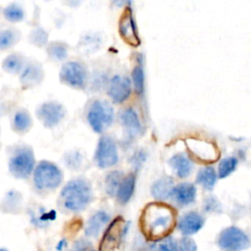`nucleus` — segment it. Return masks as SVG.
<instances>
[{"instance_id": "obj_1", "label": "nucleus", "mask_w": 251, "mask_h": 251, "mask_svg": "<svg viewBox=\"0 0 251 251\" xmlns=\"http://www.w3.org/2000/svg\"><path fill=\"white\" fill-rule=\"evenodd\" d=\"M176 209L163 202L148 203L139 217V226L144 236L158 241L169 236L176 226Z\"/></svg>"}, {"instance_id": "obj_2", "label": "nucleus", "mask_w": 251, "mask_h": 251, "mask_svg": "<svg viewBox=\"0 0 251 251\" xmlns=\"http://www.w3.org/2000/svg\"><path fill=\"white\" fill-rule=\"evenodd\" d=\"M59 200L66 210L79 212L92 200L91 185L84 178L72 179L61 190Z\"/></svg>"}, {"instance_id": "obj_3", "label": "nucleus", "mask_w": 251, "mask_h": 251, "mask_svg": "<svg viewBox=\"0 0 251 251\" xmlns=\"http://www.w3.org/2000/svg\"><path fill=\"white\" fill-rule=\"evenodd\" d=\"M8 168L17 178H27L35 168V157L32 148L25 143L15 144L10 151Z\"/></svg>"}, {"instance_id": "obj_4", "label": "nucleus", "mask_w": 251, "mask_h": 251, "mask_svg": "<svg viewBox=\"0 0 251 251\" xmlns=\"http://www.w3.org/2000/svg\"><path fill=\"white\" fill-rule=\"evenodd\" d=\"M115 111L110 102L104 99L92 100L86 111V121L96 133H103L114 122Z\"/></svg>"}, {"instance_id": "obj_5", "label": "nucleus", "mask_w": 251, "mask_h": 251, "mask_svg": "<svg viewBox=\"0 0 251 251\" xmlns=\"http://www.w3.org/2000/svg\"><path fill=\"white\" fill-rule=\"evenodd\" d=\"M63 180L60 168L47 160L40 161L33 170V183L38 190H53Z\"/></svg>"}, {"instance_id": "obj_6", "label": "nucleus", "mask_w": 251, "mask_h": 251, "mask_svg": "<svg viewBox=\"0 0 251 251\" xmlns=\"http://www.w3.org/2000/svg\"><path fill=\"white\" fill-rule=\"evenodd\" d=\"M60 82L76 90H83L88 81L85 66L78 61H67L59 72Z\"/></svg>"}, {"instance_id": "obj_7", "label": "nucleus", "mask_w": 251, "mask_h": 251, "mask_svg": "<svg viewBox=\"0 0 251 251\" xmlns=\"http://www.w3.org/2000/svg\"><path fill=\"white\" fill-rule=\"evenodd\" d=\"M67 115L66 107L55 100L41 103L35 110V116L46 128H54L63 122Z\"/></svg>"}, {"instance_id": "obj_8", "label": "nucleus", "mask_w": 251, "mask_h": 251, "mask_svg": "<svg viewBox=\"0 0 251 251\" xmlns=\"http://www.w3.org/2000/svg\"><path fill=\"white\" fill-rule=\"evenodd\" d=\"M218 245L223 251H243L250 246V239L239 227L228 226L220 233Z\"/></svg>"}, {"instance_id": "obj_9", "label": "nucleus", "mask_w": 251, "mask_h": 251, "mask_svg": "<svg viewBox=\"0 0 251 251\" xmlns=\"http://www.w3.org/2000/svg\"><path fill=\"white\" fill-rule=\"evenodd\" d=\"M127 225L122 216L116 217L107 226L99 243V251H116L126 234Z\"/></svg>"}, {"instance_id": "obj_10", "label": "nucleus", "mask_w": 251, "mask_h": 251, "mask_svg": "<svg viewBox=\"0 0 251 251\" xmlns=\"http://www.w3.org/2000/svg\"><path fill=\"white\" fill-rule=\"evenodd\" d=\"M94 161L101 169L113 167L119 161V153L116 141L110 135H102L97 143Z\"/></svg>"}, {"instance_id": "obj_11", "label": "nucleus", "mask_w": 251, "mask_h": 251, "mask_svg": "<svg viewBox=\"0 0 251 251\" xmlns=\"http://www.w3.org/2000/svg\"><path fill=\"white\" fill-rule=\"evenodd\" d=\"M186 146L190 155L198 162L211 164L219 159V149L217 145L211 141L198 138H188L186 140Z\"/></svg>"}, {"instance_id": "obj_12", "label": "nucleus", "mask_w": 251, "mask_h": 251, "mask_svg": "<svg viewBox=\"0 0 251 251\" xmlns=\"http://www.w3.org/2000/svg\"><path fill=\"white\" fill-rule=\"evenodd\" d=\"M131 89V80L127 76L115 75L108 82L107 94L114 103L122 104L129 98Z\"/></svg>"}, {"instance_id": "obj_13", "label": "nucleus", "mask_w": 251, "mask_h": 251, "mask_svg": "<svg viewBox=\"0 0 251 251\" xmlns=\"http://www.w3.org/2000/svg\"><path fill=\"white\" fill-rule=\"evenodd\" d=\"M20 82L24 89H29L37 86L43 81L44 71L42 65L34 60H26L22 72L20 73Z\"/></svg>"}, {"instance_id": "obj_14", "label": "nucleus", "mask_w": 251, "mask_h": 251, "mask_svg": "<svg viewBox=\"0 0 251 251\" xmlns=\"http://www.w3.org/2000/svg\"><path fill=\"white\" fill-rule=\"evenodd\" d=\"M119 32L121 37L131 46H138L140 43L135 22L130 8H126L119 22Z\"/></svg>"}, {"instance_id": "obj_15", "label": "nucleus", "mask_w": 251, "mask_h": 251, "mask_svg": "<svg viewBox=\"0 0 251 251\" xmlns=\"http://www.w3.org/2000/svg\"><path fill=\"white\" fill-rule=\"evenodd\" d=\"M119 120L128 138H135L140 134H142L143 132L142 123L139 119L138 114L133 108L131 107L125 108L120 113Z\"/></svg>"}, {"instance_id": "obj_16", "label": "nucleus", "mask_w": 251, "mask_h": 251, "mask_svg": "<svg viewBox=\"0 0 251 251\" xmlns=\"http://www.w3.org/2000/svg\"><path fill=\"white\" fill-rule=\"evenodd\" d=\"M204 225L203 217L197 212L191 211L184 214L179 222L178 228L184 235H191L199 231Z\"/></svg>"}, {"instance_id": "obj_17", "label": "nucleus", "mask_w": 251, "mask_h": 251, "mask_svg": "<svg viewBox=\"0 0 251 251\" xmlns=\"http://www.w3.org/2000/svg\"><path fill=\"white\" fill-rule=\"evenodd\" d=\"M32 126V118L26 109L20 108L14 113L11 120V128L14 132L24 135L31 129Z\"/></svg>"}, {"instance_id": "obj_18", "label": "nucleus", "mask_w": 251, "mask_h": 251, "mask_svg": "<svg viewBox=\"0 0 251 251\" xmlns=\"http://www.w3.org/2000/svg\"><path fill=\"white\" fill-rule=\"evenodd\" d=\"M174 200L180 206L189 205L196 197V187L190 182H181L174 186L172 195Z\"/></svg>"}, {"instance_id": "obj_19", "label": "nucleus", "mask_w": 251, "mask_h": 251, "mask_svg": "<svg viewBox=\"0 0 251 251\" xmlns=\"http://www.w3.org/2000/svg\"><path fill=\"white\" fill-rule=\"evenodd\" d=\"M169 164L174 169L176 175L180 178L187 177L192 171V163L190 159L182 153H178L171 157Z\"/></svg>"}, {"instance_id": "obj_20", "label": "nucleus", "mask_w": 251, "mask_h": 251, "mask_svg": "<svg viewBox=\"0 0 251 251\" xmlns=\"http://www.w3.org/2000/svg\"><path fill=\"white\" fill-rule=\"evenodd\" d=\"M26 62L25 57L18 52L11 53L2 61V69L9 75H20L25 64Z\"/></svg>"}, {"instance_id": "obj_21", "label": "nucleus", "mask_w": 251, "mask_h": 251, "mask_svg": "<svg viewBox=\"0 0 251 251\" xmlns=\"http://www.w3.org/2000/svg\"><path fill=\"white\" fill-rule=\"evenodd\" d=\"M174 180L169 176H164L156 180L151 186V194L157 200H165L172 195Z\"/></svg>"}, {"instance_id": "obj_22", "label": "nucleus", "mask_w": 251, "mask_h": 251, "mask_svg": "<svg viewBox=\"0 0 251 251\" xmlns=\"http://www.w3.org/2000/svg\"><path fill=\"white\" fill-rule=\"evenodd\" d=\"M110 217L104 211L96 212L87 222L85 227V235L95 237L99 234L101 228L109 222Z\"/></svg>"}, {"instance_id": "obj_23", "label": "nucleus", "mask_w": 251, "mask_h": 251, "mask_svg": "<svg viewBox=\"0 0 251 251\" xmlns=\"http://www.w3.org/2000/svg\"><path fill=\"white\" fill-rule=\"evenodd\" d=\"M134 187H135V175L131 173L124 176L116 195L118 198V201L121 204L127 203L133 194Z\"/></svg>"}, {"instance_id": "obj_24", "label": "nucleus", "mask_w": 251, "mask_h": 251, "mask_svg": "<svg viewBox=\"0 0 251 251\" xmlns=\"http://www.w3.org/2000/svg\"><path fill=\"white\" fill-rule=\"evenodd\" d=\"M21 40V31L15 27H7L0 30V51L12 49Z\"/></svg>"}, {"instance_id": "obj_25", "label": "nucleus", "mask_w": 251, "mask_h": 251, "mask_svg": "<svg viewBox=\"0 0 251 251\" xmlns=\"http://www.w3.org/2000/svg\"><path fill=\"white\" fill-rule=\"evenodd\" d=\"M46 53L51 61L63 62L68 58V46L65 42L52 41L47 44Z\"/></svg>"}, {"instance_id": "obj_26", "label": "nucleus", "mask_w": 251, "mask_h": 251, "mask_svg": "<svg viewBox=\"0 0 251 251\" xmlns=\"http://www.w3.org/2000/svg\"><path fill=\"white\" fill-rule=\"evenodd\" d=\"M196 182L202 185L205 189L212 190L217 182V173L215 169L211 166H207L199 170L196 176Z\"/></svg>"}, {"instance_id": "obj_27", "label": "nucleus", "mask_w": 251, "mask_h": 251, "mask_svg": "<svg viewBox=\"0 0 251 251\" xmlns=\"http://www.w3.org/2000/svg\"><path fill=\"white\" fill-rule=\"evenodd\" d=\"M3 17L4 19L12 24H17L22 21H24L25 17V10L22 5L16 2H12L8 4L4 9H3Z\"/></svg>"}, {"instance_id": "obj_28", "label": "nucleus", "mask_w": 251, "mask_h": 251, "mask_svg": "<svg viewBox=\"0 0 251 251\" xmlns=\"http://www.w3.org/2000/svg\"><path fill=\"white\" fill-rule=\"evenodd\" d=\"M123 173L120 171L110 172L105 178V191L109 196H116L123 180Z\"/></svg>"}, {"instance_id": "obj_29", "label": "nucleus", "mask_w": 251, "mask_h": 251, "mask_svg": "<svg viewBox=\"0 0 251 251\" xmlns=\"http://www.w3.org/2000/svg\"><path fill=\"white\" fill-rule=\"evenodd\" d=\"M22 197L18 191L12 190L7 193L2 201V210L7 213H17L21 207Z\"/></svg>"}, {"instance_id": "obj_30", "label": "nucleus", "mask_w": 251, "mask_h": 251, "mask_svg": "<svg viewBox=\"0 0 251 251\" xmlns=\"http://www.w3.org/2000/svg\"><path fill=\"white\" fill-rule=\"evenodd\" d=\"M131 85L136 94H143L145 88V76L141 63L137 64L131 72Z\"/></svg>"}, {"instance_id": "obj_31", "label": "nucleus", "mask_w": 251, "mask_h": 251, "mask_svg": "<svg viewBox=\"0 0 251 251\" xmlns=\"http://www.w3.org/2000/svg\"><path fill=\"white\" fill-rule=\"evenodd\" d=\"M238 160L236 157L228 156L224 158L218 167V176L220 178H225L228 176L237 167Z\"/></svg>"}, {"instance_id": "obj_32", "label": "nucleus", "mask_w": 251, "mask_h": 251, "mask_svg": "<svg viewBox=\"0 0 251 251\" xmlns=\"http://www.w3.org/2000/svg\"><path fill=\"white\" fill-rule=\"evenodd\" d=\"M153 251H177V242L172 236L161 239L153 246Z\"/></svg>"}, {"instance_id": "obj_33", "label": "nucleus", "mask_w": 251, "mask_h": 251, "mask_svg": "<svg viewBox=\"0 0 251 251\" xmlns=\"http://www.w3.org/2000/svg\"><path fill=\"white\" fill-rule=\"evenodd\" d=\"M65 162L66 165L73 170H76L77 168L80 167L81 162H82V157L77 151H72L65 156Z\"/></svg>"}, {"instance_id": "obj_34", "label": "nucleus", "mask_w": 251, "mask_h": 251, "mask_svg": "<svg viewBox=\"0 0 251 251\" xmlns=\"http://www.w3.org/2000/svg\"><path fill=\"white\" fill-rule=\"evenodd\" d=\"M177 251H197V245L192 238L184 236L177 243Z\"/></svg>"}, {"instance_id": "obj_35", "label": "nucleus", "mask_w": 251, "mask_h": 251, "mask_svg": "<svg viewBox=\"0 0 251 251\" xmlns=\"http://www.w3.org/2000/svg\"><path fill=\"white\" fill-rule=\"evenodd\" d=\"M130 163L132 164V166L138 170L142 165L143 163L146 161V152L143 151V150H138L136 151L130 158Z\"/></svg>"}, {"instance_id": "obj_36", "label": "nucleus", "mask_w": 251, "mask_h": 251, "mask_svg": "<svg viewBox=\"0 0 251 251\" xmlns=\"http://www.w3.org/2000/svg\"><path fill=\"white\" fill-rule=\"evenodd\" d=\"M204 209L207 212H215V211H220L221 206L215 198L209 197L206 199V201L204 203Z\"/></svg>"}, {"instance_id": "obj_37", "label": "nucleus", "mask_w": 251, "mask_h": 251, "mask_svg": "<svg viewBox=\"0 0 251 251\" xmlns=\"http://www.w3.org/2000/svg\"><path fill=\"white\" fill-rule=\"evenodd\" d=\"M88 242L84 241V240H80L79 242H76V244L74 246L73 251H83L87 248V244Z\"/></svg>"}, {"instance_id": "obj_38", "label": "nucleus", "mask_w": 251, "mask_h": 251, "mask_svg": "<svg viewBox=\"0 0 251 251\" xmlns=\"http://www.w3.org/2000/svg\"><path fill=\"white\" fill-rule=\"evenodd\" d=\"M112 1H113V3H114L116 6L122 7V6H124V5L126 3L127 0H112Z\"/></svg>"}, {"instance_id": "obj_39", "label": "nucleus", "mask_w": 251, "mask_h": 251, "mask_svg": "<svg viewBox=\"0 0 251 251\" xmlns=\"http://www.w3.org/2000/svg\"><path fill=\"white\" fill-rule=\"evenodd\" d=\"M0 251H7V250H5V249H0Z\"/></svg>"}, {"instance_id": "obj_40", "label": "nucleus", "mask_w": 251, "mask_h": 251, "mask_svg": "<svg viewBox=\"0 0 251 251\" xmlns=\"http://www.w3.org/2000/svg\"><path fill=\"white\" fill-rule=\"evenodd\" d=\"M88 251H95V250H88Z\"/></svg>"}, {"instance_id": "obj_41", "label": "nucleus", "mask_w": 251, "mask_h": 251, "mask_svg": "<svg viewBox=\"0 0 251 251\" xmlns=\"http://www.w3.org/2000/svg\"><path fill=\"white\" fill-rule=\"evenodd\" d=\"M0 134H1V127H0Z\"/></svg>"}]
</instances>
